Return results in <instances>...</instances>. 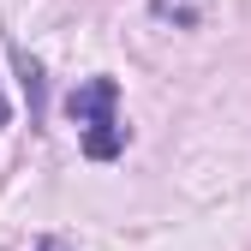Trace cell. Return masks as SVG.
Returning a JSON list of instances; mask_svg holds the SVG:
<instances>
[{"label":"cell","instance_id":"obj_3","mask_svg":"<svg viewBox=\"0 0 251 251\" xmlns=\"http://www.w3.org/2000/svg\"><path fill=\"white\" fill-rule=\"evenodd\" d=\"M6 120H12V108H6V96H0V126H6Z\"/></svg>","mask_w":251,"mask_h":251},{"label":"cell","instance_id":"obj_1","mask_svg":"<svg viewBox=\"0 0 251 251\" xmlns=\"http://www.w3.org/2000/svg\"><path fill=\"white\" fill-rule=\"evenodd\" d=\"M114 102H120V84L114 78H90V84H78L66 96V114L78 120L90 162H114V155L126 150V126L114 120Z\"/></svg>","mask_w":251,"mask_h":251},{"label":"cell","instance_id":"obj_2","mask_svg":"<svg viewBox=\"0 0 251 251\" xmlns=\"http://www.w3.org/2000/svg\"><path fill=\"white\" fill-rule=\"evenodd\" d=\"M36 251H66V245H60V239H42V245H36Z\"/></svg>","mask_w":251,"mask_h":251}]
</instances>
